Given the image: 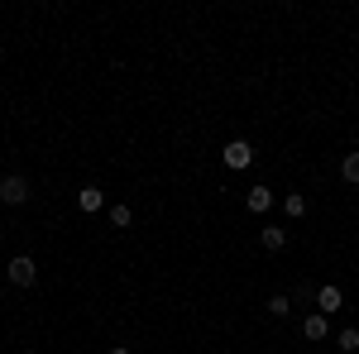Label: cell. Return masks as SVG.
Listing matches in <instances>:
<instances>
[{
	"instance_id": "cell-1",
	"label": "cell",
	"mask_w": 359,
	"mask_h": 354,
	"mask_svg": "<svg viewBox=\"0 0 359 354\" xmlns=\"http://www.w3.org/2000/svg\"><path fill=\"white\" fill-rule=\"evenodd\" d=\"M5 278H10L15 287H34V278H39V264H34L29 254H15V259H10V268H5Z\"/></svg>"
},
{
	"instance_id": "cell-10",
	"label": "cell",
	"mask_w": 359,
	"mask_h": 354,
	"mask_svg": "<svg viewBox=\"0 0 359 354\" xmlns=\"http://www.w3.org/2000/svg\"><path fill=\"white\" fill-rule=\"evenodd\" d=\"M283 211H287L292 220L306 216V196H302V191H287V196H283Z\"/></svg>"
},
{
	"instance_id": "cell-5",
	"label": "cell",
	"mask_w": 359,
	"mask_h": 354,
	"mask_svg": "<svg viewBox=\"0 0 359 354\" xmlns=\"http://www.w3.org/2000/svg\"><path fill=\"white\" fill-rule=\"evenodd\" d=\"M302 335H306V340H326V335H331V321L316 311V316H306V321H302Z\"/></svg>"
},
{
	"instance_id": "cell-7",
	"label": "cell",
	"mask_w": 359,
	"mask_h": 354,
	"mask_svg": "<svg viewBox=\"0 0 359 354\" xmlns=\"http://www.w3.org/2000/svg\"><path fill=\"white\" fill-rule=\"evenodd\" d=\"M340 287H335V282H326V287H321V292H316V306H321V316H326V311H340Z\"/></svg>"
},
{
	"instance_id": "cell-8",
	"label": "cell",
	"mask_w": 359,
	"mask_h": 354,
	"mask_svg": "<svg viewBox=\"0 0 359 354\" xmlns=\"http://www.w3.org/2000/svg\"><path fill=\"white\" fill-rule=\"evenodd\" d=\"M77 206H82V211H101V206H106V191L101 187H82L77 191Z\"/></svg>"
},
{
	"instance_id": "cell-3",
	"label": "cell",
	"mask_w": 359,
	"mask_h": 354,
	"mask_svg": "<svg viewBox=\"0 0 359 354\" xmlns=\"http://www.w3.org/2000/svg\"><path fill=\"white\" fill-rule=\"evenodd\" d=\"M254 163V149H249L245 139H230L225 144V168H249Z\"/></svg>"
},
{
	"instance_id": "cell-11",
	"label": "cell",
	"mask_w": 359,
	"mask_h": 354,
	"mask_svg": "<svg viewBox=\"0 0 359 354\" xmlns=\"http://www.w3.org/2000/svg\"><path fill=\"white\" fill-rule=\"evenodd\" d=\"M287 311H292V301L283 297V292H278V297H269V316H287Z\"/></svg>"
},
{
	"instance_id": "cell-15",
	"label": "cell",
	"mask_w": 359,
	"mask_h": 354,
	"mask_svg": "<svg viewBox=\"0 0 359 354\" xmlns=\"http://www.w3.org/2000/svg\"><path fill=\"white\" fill-rule=\"evenodd\" d=\"M20 354H39V350H20Z\"/></svg>"
},
{
	"instance_id": "cell-9",
	"label": "cell",
	"mask_w": 359,
	"mask_h": 354,
	"mask_svg": "<svg viewBox=\"0 0 359 354\" xmlns=\"http://www.w3.org/2000/svg\"><path fill=\"white\" fill-rule=\"evenodd\" d=\"M340 177H345L350 187H359V149H355V154H345V163H340Z\"/></svg>"
},
{
	"instance_id": "cell-2",
	"label": "cell",
	"mask_w": 359,
	"mask_h": 354,
	"mask_svg": "<svg viewBox=\"0 0 359 354\" xmlns=\"http://www.w3.org/2000/svg\"><path fill=\"white\" fill-rule=\"evenodd\" d=\"M0 201H5V206H25V201H29V182L20 177V172L0 182Z\"/></svg>"
},
{
	"instance_id": "cell-13",
	"label": "cell",
	"mask_w": 359,
	"mask_h": 354,
	"mask_svg": "<svg viewBox=\"0 0 359 354\" xmlns=\"http://www.w3.org/2000/svg\"><path fill=\"white\" fill-rule=\"evenodd\" d=\"M130 220H135V216H130V206H111V225H130Z\"/></svg>"
},
{
	"instance_id": "cell-6",
	"label": "cell",
	"mask_w": 359,
	"mask_h": 354,
	"mask_svg": "<svg viewBox=\"0 0 359 354\" xmlns=\"http://www.w3.org/2000/svg\"><path fill=\"white\" fill-rule=\"evenodd\" d=\"M259 245H264V249H273V254H278V249L287 245V230H283V225H264V230H259Z\"/></svg>"
},
{
	"instance_id": "cell-12",
	"label": "cell",
	"mask_w": 359,
	"mask_h": 354,
	"mask_svg": "<svg viewBox=\"0 0 359 354\" xmlns=\"http://www.w3.org/2000/svg\"><path fill=\"white\" fill-rule=\"evenodd\" d=\"M340 350H345V354L359 350V330H340Z\"/></svg>"
},
{
	"instance_id": "cell-14",
	"label": "cell",
	"mask_w": 359,
	"mask_h": 354,
	"mask_svg": "<svg viewBox=\"0 0 359 354\" xmlns=\"http://www.w3.org/2000/svg\"><path fill=\"white\" fill-rule=\"evenodd\" d=\"M111 354H130V350H125V345H115V350H111Z\"/></svg>"
},
{
	"instance_id": "cell-4",
	"label": "cell",
	"mask_w": 359,
	"mask_h": 354,
	"mask_svg": "<svg viewBox=\"0 0 359 354\" xmlns=\"http://www.w3.org/2000/svg\"><path fill=\"white\" fill-rule=\"evenodd\" d=\"M245 206H249V211H254V216H264V211L273 206V191H269V187H249Z\"/></svg>"
}]
</instances>
